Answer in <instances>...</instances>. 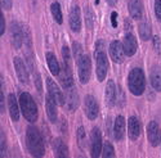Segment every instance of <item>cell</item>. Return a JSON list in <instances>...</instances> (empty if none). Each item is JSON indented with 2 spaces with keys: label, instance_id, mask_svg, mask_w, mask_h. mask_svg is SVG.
<instances>
[{
  "label": "cell",
  "instance_id": "31",
  "mask_svg": "<svg viewBox=\"0 0 161 158\" xmlns=\"http://www.w3.org/2000/svg\"><path fill=\"white\" fill-rule=\"evenodd\" d=\"M62 55H63V62L70 63L71 55H70V50H69V48H67V46H63L62 48Z\"/></svg>",
  "mask_w": 161,
  "mask_h": 158
},
{
  "label": "cell",
  "instance_id": "7",
  "mask_svg": "<svg viewBox=\"0 0 161 158\" xmlns=\"http://www.w3.org/2000/svg\"><path fill=\"white\" fill-rule=\"evenodd\" d=\"M85 113H86V117L89 120H96L98 117V113H99L98 103L92 95L85 97Z\"/></svg>",
  "mask_w": 161,
  "mask_h": 158
},
{
  "label": "cell",
  "instance_id": "20",
  "mask_svg": "<svg viewBox=\"0 0 161 158\" xmlns=\"http://www.w3.org/2000/svg\"><path fill=\"white\" fill-rule=\"evenodd\" d=\"M125 133V118L123 116H117L114 124V136L116 140H121Z\"/></svg>",
  "mask_w": 161,
  "mask_h": 158
},
{
  "label": "cell",
  "instance_id": "6",
  "mask_svg": "<svg viewBox=\"0 0 161 158\" xmlns=\"http://www.w3.org/2000/svg\"><path fill=\"white\" fill-rule=\"evenodd\" d=\"M96 55H97V76L99 81H103L106 78L107 71H108V61H107V55L104 51H98L96 53Z\"/></svg>",
  "mask_w": 161,
  "mask_h": 158
},
{
  "label": "cell",
  "instance_id": "29",
  "mask_svg": "<svg viewBox=\"0 0 161 158\" xmlns=\"http://www.w3.org/2000/svg\"><path fill=\"white\" fill-rule=\"evenodd\" d=\"M102 155H103L104 158H107V157H115V150H114V147L111 145V143L107 141L104 145H103Z\"/></svg>",
  "mask_w": 161,
  "mask_h": 158
},
{
  "label": "cell",
  "instance_id": "39",
  "mask_svg": "<svg viewBox=\"0 0 161 158\" xmlns=\"http://www.w3.org/2000/svg\"><path fill=\"white\" fill-rule=\"evenodd\" d=\"M2 155H5V139L2 133Z\"/></svg>",
  "mask_w": 161,
  "mask_h": 158
},
{
  "label": "cell",
  "instance_id": "24",
  "mask_svg": "<svg viewBox=\"0 0 161 158\" xmlns=\"http://www.w3.org/2000/svg\"><path fill=\"white\" fill-rule=\"evenodd\" d=\"M47 62H48V67H49L50 72L54 76H58L59 75V64L53 53H47Z\"/></svg>",
  "mask_w": 161,
  "mask_h": 158
},
{
  "label": "cell",
  "instance_id": "11",
  "mask_svg": "<svg viewBox=\"0 0 161 158\" xmlns=\"http://www.w3.org/2000/svg\"><path fill=\"white\" fill-rule=\"evenodd\" d=\"M147 135H148L151 145L156 147L158 143H161V130L155 121H151L148 127H147Z\"/></svg>",
  "mask_w": 161,
  "mask_h": 158
},
{
  "label": "cell",
  "instance_id": "25",
  "mask_svg": "<svg viewBox=\"0 0 161 158\" xmlns=\"http://www.w3.org/2000/svg\"><path fill=\"white\" fill-rule=\"evenodd\" d=\"M53 147H54V152H56L57 157H67L69 155V150H67L66 144L61 139H56L54 143H53Z\"/></svg>",
  "mask_w": 161,
  "mask_h": 158
},
{
  "label": "cell",
  "instance_id": "38",
  "mask_svg": "<svg viewBox=\"0 0 161 158\" xmlns=\"http://www.w3.org/2000/svg\"><path fill=\"white\" fill-rule=\"evenodd\" d=\"M102 49H103V41L99 40V41H97V45H96V53H98V51H103Z\"/></svg>",
  "mask_w": 161,
  "mask_h": 158
},
{
  "label": "cell",
  "instance_id": "4",
  "mask_svg": "<svg viewBox=\"0 0 161 158\" xmlns=\"http://www.w3.org/2000/svg\"><path fill=\"white\" fill-rule=\"evenodd\" d=\"M79 64V78L81 84H86L90 78V72H92V64H90V58L86 54H83L81 58L77 61Z\"/></svg>",
  "mask_w": 161,
  "mask_h": 158
},
{
  "label": "cell",
  "instance_id": "13",
  "mask_svg": "<svg viewBox=\"0 0 161 158\" xmlns=\"http://www.w3.org/2000/svg\"><path fill=\"white\" fill-rule=\"evenodd\" d=\"M59 80H61V84L63 85L64 89H69V87L74 86V78H72V73L70 70V63L63 62V68L59 72Z\"/></svg>",
  "mask_w": 161,
  "mask_h": 158
},
{
  "label": "cell",
  "instance_id": "37",
  "mask_svg": "<svg viewBox=\"0 0 161 158\" xmlns=\"http://www.w3.org/2000/svg\"><path fill=\"white\" fill-rule=\"evenodd\" d=\"M153 44H155V49L160 53V39H158L157 36L153 37Z\"/></svg>",
  "mask_w": 161,
  "mask_h": 158
},
{
  "label": "cell",
  "instance_id": "14",
  "mask_svg": "<svg viewBox=\"0 0 161 158\" xmlns=\"http://www.w3.org/2000/svg\"><path fill=\"white\" fill-rule=\"evenodd\" d=\"M104 102L107 107H114L115 103L117 102V95H116V86L112 80L107 82L106 91H104Z\"/></svg>",
  "mask_w": 161,
  "mask_h": 158
},
{
  "label": "cell",
  "instance_id": "10",
  "mask_svg": "<svg viewBox=\"0 0 161 158\" xmlns=\"http://www.w3.org/2000/svg\"><path fill=\"white\" fill-rule=\"evenodd\" d=\"M66 107L69 111H75L79 107V97H77V91L74 86L66 89Z\"/></svg>",
  "mask_w": 161,
  "mask_h": 158
},
{
  "label": "cell",
  "instance_id": "2",
  "mask_svg": "<svg viewBox=\"0 0 161 158\" xmlns=\"http://www.w3.org/2000/svg\"><path fill=\"white\" fill-rule=\"evenodd\" d=\"M129 90L134 95H142L146 89V77L141 68H133L128 77Z\"/></svg>",
  "mask_w": 161,
  "mask_h": 158
},
{
  "label": "cell",
  "instance_id": "27",
  "mask_svg": "<svg viewBox=\"0 0 161 158\" xmlns=\"http://www.w3.org/2000/svg\"><path fill=\"white\" fill-rule=\"evenodd\" d=\"M139 35H141V39L144 41L151 37V27L147 22H143L139 24Z\"/></svg>",
  "mask_w": 161,
  "mask_h": 158
},
{
  "label": "cell",
  "instance_id": "3",
  "mask_svg": "<svg viewBox=\"0 0 161 158\" xmlns=\"http://www.w3.org/2000/svg\"><path fill=\"white\" fill-rule=\"evenodd\" d=\"M19 107L23 113V117L30 122H35L37 120V108L29 93H21L19 95Z\"/></svg>",
  "mask_w": 161,
  "mask_h": 158
},
{
  "label": "cell",
  "instance_id": "34",
  "mask_svg": "<svg viewBox=\"0 0 161 158\" xmlns=\"http://www.w3.org/2000/svg\"><path fill=\"white\" fill-rule=\"evenodd\" d=\"M111 23H112V27H116L117 26V13L116 12L111 13Z\"/></svg>",
  "mask_w": 161,
  "mask_h": 158
},
{
  "label": "cell",
  "instance_id": "35",
  "mask_svg": "<svg viewBox=\"0 0 161 158\" xmlns=\"http://www.w3.org/2000/svg\"><path fill=\"white\" fill-rule=\"evenodd\" d=\"M4 30H5V21H4V17L2 16L0 17V35L4 34Z\"/></svg>",
  "mask_w": 161,
  "mask_h": 158
},
{
  "label": "cell",
  "instance_id": "16",
  "mask_svg": "<svg viewBox=\"0 0 161 158\" xmlns=\"http://www.w3.org/2000/svg\"><path fill=\"white\" fill-rule=\"evenodd\" d=\"M128 133H129V138L131 140H136L138 139L139 134H141V122L137 117H134L131 116L129 118V121H128Z\"/></svg>",
  "mask_w": 161,
  "mask_h": 158
},
{
  "label": "cell",
  "instance_id": "40",
  "mask_svg": "<svg viewBox=\"0 0 161 158\" xmlns=\"http://www.w3.org/2000/svg\"><path fill=\"white\" fill-rule=\"evenodd\" d=\"M0 97H2L0 98V107H2L0 111H2V113H3L4 112V94H3V90H2V93H0Z\"/></svg>",
  "mask_w": 161,
  "mask_h": 158
},
{
  "label": "cell",
  "instance_id": "26",
  "mask_svg": "<svg viewBox=\"0 0 161 158\" xmlns=\"http://www.w3.org/2000/svg\"><path fill=\"white\" fill-rule=\"evenodd\" d=\"M77 144L81 150H85L86 148V135H85V130L83 126H80L77 130Z\"/></svg>",
  "mask_w": 161,
  "mask_h": 158
},
{
  "label": "cell",
  "instance_id": "9",
  "mask_svg": "<svg viewBox=\"0 0 161 158\" xmlns=\"http://www.w3.org/2000/svg\"><path fill=\"white\" fill-rule=\"evenodd\" d=\"M70 27L74 32H79L81 30V16H80V8L74 4L72 8H71V12H70Z\"/></svg>",
  "mask_w": 161,
  "mask_h": 158
},
{
  "label": "cell",
  "instance_id": "19",
  "mask_svg": "<svg viewBox=\"0 0 161 158\" xmlns=\"http://www.w3.org/2000/svg\"><path fill=\"white\" fill-rule=\"evenodd\" d=\"M45 105H47V113H48V117H49V121L56 122V120H57V102L50 94L47 95Z\"/></svg>",
  "mask_w": 161,
  "mask_h": 158
},
{
  "label": "cell",
  "instance_id": "28",
  "mask_svg": "<svg viewBox=\"0 0 161 158\" xmlns=\"http://www.w3.org/2000/svg\"><path fill=\"white\" fill-rule=\"evenodd\" d=\"M50 10H52V14H53V18L56 19L57 23H62V12H61V7L57 2H54L50 7Z\"/></svg>",
  "mask_w": 161,
  "mask_h": 158
},
{
  "label": "cell",
  "instance_id": "22",
  "mask_svg": "<svg viewBox=\"0 0 161 158\" xmlns=\"http://www.w3.org/2000/svg\"><path fill=\"white\" fill-rule=\"evenodd\" d=\"M129 12H130V14H131V17L134 19H141L142 18V13H143L141 0H130Z\"/></svg>",
  "mask_w": 161,
  "mask_h": 158
},
{
  "label": "cell",
  "instance_id": "12",
  "mask_svg": "<svg viewBox=\"0 0 161 158\" xmlns=\"http://www.w3.org/2000/svg\"><path fill=\"white\" fill-rule=\"evenodd\" d=\"M47 86H48V90H49V94L56 99V102L58 103V104H61V105H64V103H66V98L63 97V94H62V91L59 90V87L57 86V84L52 80V78H47Z\"/></svg>",
  "mask_w": 161,
  "mask_h": 158
},
{
  "label": "cell",
  "instance_id": "23",
  "mask_svg": "<svg viewBox=\"0 0 161 158\" xmlns=\"http://www.w3.org/2000/svg\"><path fill=\"white\" fill-rule=\"evenodd\" d=\"M151 84L156 91H161V67L155 66L151 70Z\"/></svg>",
  "mask_w": 161,
  "mask_h": 158
},
{
  "label": "cell",
  "instance_id": "32",
  "mask_svg": "<svg viewBox=\"0 0 161 158\" xmlns=\"http://www.w3.org/2000/svg\"><path fill=\"white\" fill-rule=\"evenodd\" d=\"M74 53H75V57H76V59L79 61L80 58H81V48H80V45L77 44V43H75L74 44Z\"/></svg>",
  "mask_w": 161,
  "mask_h": 158
},
{
  "label": "cell",
  "instance_id": "15",
  "mask_svg": "<svg viewBox=\"0 0 161 158\" xmlns=\"http://www.w3.org/2000/svg\"><path fill=\"white\" fill-rule=\"evenodd\" d=\"M124 50H125V54L126 57H131L134 55V53L137 51V40H136V37H134V35H131L130 32L126 34L124 36Z\"/></svg>",
  "mask_w": 161,
  "mask_h": 158
},
{
  "label": "cell",
  "instance_id": "21",
  "mask_svg": "<svg viewBox=\"0 0 161 158\" xmlns=\"http://www.w3.org/2000/svg\"><path fill=\"white\" fill-rule=\"evenodd\" d=\"M8 107H9V112H10V117L13 121H18L19 118V109H18V103L16 97L10 94L8 97Z\"/></svg>",
  "mask_w": 161,
  "mask_h": 158
},
{
  "label": "cell",
  "instance_id": "30",
  "mask_svg": "<svg viewBox=\"0 0 161 158\" xmlns=\"http://www.w3.org/2000/svg\"><path fill=\"white\" fill-rule=\"evenodd\" d=\"M155 14L161 21V0H155Z\"/></svg>",
  "mask_w": 161,
  "mask_h": 158
},
{
  "label": "cell",
  "instance_id": "17",
  "mask_svg": "<svg viewBox=\"0 0 161 158\" xmlns=\"http://www.w3.org/2000/svg\"><path fill=\"white\" fill-rule=\"evenodd\" d=\"M10 32H12V43L14 45V48H21L22 41H23V35H22V30L19 27V24L17 22H12L10 26Z\"/></svg>",
  "mask_w": 161,
  "mask_h": 158
},
{
  "label": "cell",
  "instance_id": "41",
  "mask_svg": "<svg viewBox=\"0 0 161 158\" xmlns=\"http://www.w3.org/2000/svg\"><path fill=\"white\" fill-rule=\"evenodd\" d=\"M107 3H108L110 5H115L117 3V0H107Z\"/></svg>",
  "mask_w": 161,
  "mask_h": 158
},
{
  "label": "cell",
  "instance_id": "18",
  "mask_svg": "<svg viewBox=\"0 0 161 158\" xmlns=\"http://www.w3.org/2000/svg\"><path fill=\"white\" fill-rule=\"evenodd\" d=\"M14 67H16V72H17V76L19 78V81L22 84H27L29 82V72L25 67V63L21 58H14Z\"/></svg>",
  "mask_w": 161,
  "mask_h": 158
},
{
  "label": "cell",
  "instance_id": "42",
  "mask_svg": "<svg viewBox=\"0 0 161 158\" xmlns=\"http://www.w3.org/2000/svg\"><path fill=\"white\" fill-rule=\"evenodd\" d=\"M99 3V0H96V4H98Z\"/></svg>",
  "mask_w": 161,
  "mask_h": 158
},
{
  "label": "cell",
  "instance_id": "36",
  "mask_svg": "<svg viewBox=\"0 0 161 158\" xmlns=\"http://www.w3.org/2000/svg\"><path fill=\"white\" fill-rule=\"evenodd\" d=\"M86 12H88L86 17L89 18V23H88V26H89V29H92V26H93V21H92V17H93V14H92V10H90V9H86Z\"/></svg>",
  "mask_w": 161,
  "mask_h": 158
},
{
  "label": "cell",
  "instance_id": "8",
  "mask_svg": "<svg viewBox=\"0 0 161 158\" xmlns=\"http://www.w3.org/2000/svg\"><path fill=\"white\" fill-rule=\"evenodd\" d=\"M110 55L112 58L114 62L116 63H121L125 58V50H124V45L120 41H112L110 45Z\"/></svg>",
  "mask_w": 161,
  "mask_h": 158
},
{
  "label": "cell",
  "instance_id": "1",
  "mask_svg": "<svg viewBox=\"0 0 161 158\" xmlns=\"http://www.w3.org/2000/svg\"><path fill=\"white\" fill-rule=\"evenodd\" d=\"M26 144H27V148L32 155H35V157L44 155L43 136L36 127L30 126L27 129V133H26Z\"/></svg>",
  "mask_w": 161,
  "mask_h": 158
},
{
  "label": "cell",
  "instance_id": "5",
  "mask_svg": "<svg viewBox=\"0 0 161 158\" xmlns=\"http://www.w3.org/2000/svg\"><path fill=\"white\" fill-rule=\"evenodd\" d=\"M90 148H92V157L97 158L101 154L102 148V135L98 127H94L90 133Z\"/></svg>",
  "mask_w": 161,
  "mask_h": 158
},
{
  "label": "cell",
  "instance_id": "33",
  "mask_svg": "<svg viewBox=\"0 0 161 158\" xmlns=\"http://www.w3.org/2000/svg\"><path fill=\"white\" fill-rule=\"evenodd\" d=\"M2 7L5 10H9L12 8V0H2Z\"/></svg>",
  "mask_w": 161,
  "mask_h": 158
}]
</instances>
